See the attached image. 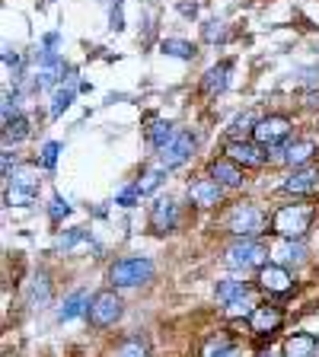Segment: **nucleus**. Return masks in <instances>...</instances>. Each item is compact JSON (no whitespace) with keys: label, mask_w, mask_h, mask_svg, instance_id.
Returning <instances> with one entry per match:
<instances>
[{"label":"nucleus","mask_w":319,"mask_h":357,"mask_svg":"<svg viewBox=\"0 0 319 357\" xmlns=\"http://www.w3.org/2000/svg\"><path fill=\"white\" fill-rule=\"evenodd\" d=\"M265 214H262L255 204H249V201H239V204H233L230 211H227V217H223V227H227V233H233L237 239H255L265 233Z\"/></svg>","instance_id":"nucleus-1"},{"label":"nucleus","mask_w":319,"mask_h":357,"mask_svg":"<svg viewBox=\"0 0 319 357\" xmlns=\"http://www.w3.org/2000/svg\"><path fill=\"white\" fill-rule=\"evenodd\" d=\"M313 223V208L310 204H284L272 217V230L281 239H304V233Z\"/></svg>","instance_id":"nucleus-2"},{"label":"nucleus","mask_w":319,"mask_h":357,"mask_svg":"<svg viewBox=\"0 0 319 357\" xmlns=\"http://www.w3.org/2000/svg\"><path fill=\"white\" fill-rule=\"evenodd\" d=\"M38 185H42V178H38L36 166L16 169L13 176L7 178V195H3V201H7L10 208H29L38 198Z\"/></svg>","instance_id":"nucleus-3"},{"label":"nucleus","mask_w":319,"mask_h":357,"mask_svg":"<svg viewBox=\"0 0 319 357\" xmlns=\"http://www.w3.org/2000/svg\"><path fill=\"white\" fill-rule=\"evenodd\" d=\"M154 278V261L144 255H131V259H119L109 268V281L112 287H138L147 284Z\"/></svg>","instance_id":"nucleus-4"},{"label":"nucleus","mask_w":319,"mask_h":357,"mask_svg":"<svg viewBox=\"0 0 319 357\" xmlns=\"http://www.w3.org/2000/svg\"><path fill=\"white\" fill-rule=\"evenodd\" d=\"M121 312H125V303H121V297L115 290H99V294L89 297V310H87L89 326L109 328L121 319Z\"/></svg>","instance_id":"nucleus-5"},{"label":"nucleus","mask_w":319,"mask_h":357,"mask_svg":"<svg viewBox=\"0 0 319 357\" xmlns=\"http://www.w3.org/2000/svg\"><path fill=\"white\" fill-rule=\"evenodd\" d=\"M253 137H255V144H262L265 150L284 147L290 137V119H284V115H265V119H259Z\"/></svg>","instance_id":"nucleus-6"},{"label":"nucleus","mask_w":319,"mask_h":357,"mask_svg":"<svg viewBox=\"0 0 319 357\" xmlns=\"http://www.w3.org/2000/svg\"><path fill=\"white\" fill-rule=\"evenodd\" d=\"M265 255L268 249L262 243H255V239H237V243L227 249V265L230 268H262L265 265Z\"/></svg>","instance_id":"nucleus-7"},{"label":"nucleus","mask_w":319,"mask_h":357,"mask_svg":"<svg viewBox=\"0 0 319 357\" xmlns=\"http://www.w3.org/2000/svg\"><path fill=\"white\" fill-rule=\"evenodd\" d=\"M192 150H195V134L192 131H179L176 137L160 150V166H166V169H179V166L192 156Z\"/></svg>","instance_id":"nucleus-8"},{"label":"nucleus","mask_w":319,"mask_h":357,"mask_svg":"<svg viewBox=\"0 0 319 357\" xmlns=\"http://www.w3.org/2000/svg\"><path fill=\"white\" fill-rule=\"evenodd\" d=\"M227 160H233L237 166H246V169H259L265 166L268 153L262 144H253V141H230L227 144Z\"/></svg>","instance_id":"nucleus-9"},{"label":"nucleus","mask_w":319,"mask_h":357,"mask_svg":"<svg viewBox=\"0 0 319 357\" xmlns=\"http://www.w3.org/2000/svg\"><path fill=\"white\" fill-rule=\"evenodd\" d=\"M259 287L265 290V294H275V297H281V294H288V290L294 287V278H290V271L284 265H278V261H268V265L259 268Z\"/></svg>","instance_id":"nucleus-10"},{"label":"nucleus","mask_w":319,"mask_h":357,"mask_svg":"<svg viewBox=\"0 0 319 357\" xmlns=\"http://www.w3.org/2000/svg\"><path fill=\"white\" fill-rule=\"evenodd\" d=\"M179 223V208L172 198H156L150 208V230L154 233H172Z\"/></svg>","instance_id":"nucleus-11"},{"label":"nucleus","mask_w":319,"mask_h":357,"mask_svg":"<svg viewBox=\"0 0 319 357\" xmlns=\"http://www.w3.org/2000/svg\"><path fill=\"white\" fill-rule=\"evenodd\" d=\"M188 198H192V204H198V208H217L223 201V185L217 178H198V182L188 185Z\"/></svg>","instance_id":"nucleus-12"},{"label":"nucleus","mask_w":319,"mask_h":357,"mask_svg":"<svg viewBox=\"0 0 319 357\" xmlns=\"http://www.w3.org/2000/svg\"><path fill=\"white\" fill-rule=\"evenodd\" d=\"M313 153H316V144L306 141V137H300V141H288L281 147V153H278V160L288 166H294V169H300V166H306L313 160Z\"/></svg>","instance_id":"nucleus-13"},{"label":"nucleus","mask_w":319,"mask_h":357,"mask_svg":"<svg viewBox=\"0 0 319 357\" xmlns=\"http://www.w3.org/2000/svg\"><path fill=\"white\" fill-rule=\"evenodd\" d=\"M284 192H290V195L319 192V169H313V166H300V169H294L288 176V182H284Z\"/></svg>","instance_id":"nucleus-14"},{"label":"nucleus","mask_w":319,"mask_h":357,"mask_svg":"<svg viewBox=\"0 0 319 357\" xmlns=\"http://www.w3.org/2000/svg\"><path fill=\"white\" fill-rule=\"evenodd\" d=\"M281 319L284 316L278 306H255V310L249 312V328H253L255 335H272V332H278Z\"/></svg>","instance_id":"nucleus-15"},{"label":"nucleus","mask_w":319,"mask_h":357,"mask_svg":"<svg viewBox=\"0 0 319 357\" xmlns=\"http://www.w3.org/2000/svg\"><path fill=\"white\" fill-rule=\"evenodd\" d=\"M316 335L310 332H294L290 338H284L281 344V357H316Z\"/></svg>","instance_id":"nucleus-16"},{"label":"nucleus","mask_w":319,"mask_h":357,"mask_svg":"<svg viewBox=\"0 0 319 357\" xmlns=\"http://www.w3.org/2000/svg\"><path fill=\"white\" fill-rule=\"evenodd\" d=\"M230 70H233L230 61H221V64H214L208 74L201 77V93H208V96H217V93H223V89L230 86Z\"/></svg>","instance_id":"nucleus-17"},{"label":"nucleus","mask_w":319,"mask_h":357,"mask_svg":"<svg viewBox=\"0 0 319 357\" xmlns=\"http://www.w3.org/2000/svg\"><path fill=\"white\" fill-rule=\"evenodd\" d=\"M211 178H217L223 188H239L243 185V172L233 160H214L211 163Z\"/></svg>","instance_id":"nucleus-18"},{"label":"nucleus","mask_w":319,"mask_h":357,"mask_svg":"<svg viewBox=\"0 0 319 357\" xmlns=\"http://www.w3.org/2000/svg\"><path fill=\"white\" fill-rule=\"evenodd\" d=\"M87 310H89L87 290H74V294L64 300V306L58 310V319L61 322H71V319H77V316H87Z\"/></svg>","instance_id":"nucleus-19"},{"label":"nucleus","mask_w":319,"mask_h":357,"mask_svg":"<svg viewBox=\"0 0 319 357\" xmlns=\"http://www.w3.org/2000/svg\"><path fill=\"white\" fill-rule=\"evenodd\" d=\"M176 128L170 125V121H163V119H150V125H147V144L150 147H156V150H163L166 144L176 137Z\"/></svg>","instance_id":"nucleus-20"},{"label":"nucleus","mask_w":319,"mask_h":357,"mask_svg":"<svg viewBox=\"0 0 319 357\" xmlns=\"http://www.w3.org/2000/svg\"><path fill=\"white\" fill-rule=\"evenodd\" d=\"M160 52L170 54V58H179V61H192L195 54H198V48H195L192 42H186V38H163V42H160Z\"/></svg>","instance_id":"nucleus-21"},{"label":"nucleus","mask_w":319,"mask_h":357,"mask_svg":"<svg viewBox=\"0 0 319 357\" xmlns=\"http://www.w3.org/2000/svg\"><path fill=\"white\" fill-rule=\"evenodd\" d=\"M163 178H166V166H154V169H144V176L134 182L138 185V192H141V198L144 195H154L156 188L163 185Z\"/></svg>","instance_id":"nucleus-22"},{"label":"nucleus","mask_w":319,"mask_h":357,"mask_svg":"<svg viewBox=\"0 0 319 357\" xmlns=\"http://www.w3.org/2000/svg\"><path fill=\"white\" fill-rule=\"evenodd\" d=\"M112 357H150V348L144 338H125V342L115 344Z\"/></svg>","instance_id":"nucleus-23"},{"label":"nucleus","mask_w":319,"mask_h":357,"mask_svg":"<svg viewBox=\"0 0 319 357\" xmlns=\"http://www.w3.org/2000/svg\"><path fill=\"white\" fill-rule=\"evenodd\" d=\"M255 125H259V119H255L253 112H243V115H237L230 125V141H246V134H253Z\"/></svg>","instance_id":"nucleus-24"},{"label":"nucleus","mask_w":319,"mask_h":357,"mask_svg":"<svg viewBox=\"0 0 319 357\" xmlns=\"http://www.w3.org/2000/svg\"><path fill=\"white\" fill-rule=\"evenodd\" d=\"M306 249L300 239H284V245L278 249V265H290V261H304Z\"/></svg>","instance_id":"nucleus-25"},{"label":"nucleus","mask_w":319,"mask_h":357,"mask_svg":"<svg viewBox=\"0 0 319 357\" xmlns=\"http://www.w3.org/2000/svg\"><path fill=\"white\" fill-rule=\"evenodd\" d=\"M201 38L208 45H221V42H227L230 38V32H227V22H221V20H208L205 26H201Z\"/></svg>","instance_id":"nucleus-26"},{"label":"nucleus","mask_w":319,"mask_h":357,"mask_svg":"<svg viewBox=\"0 0 319 357\" xmlns=\"http://www.w3.org/2000/svg\"><path fill=\"white\" fill-rule=\"evenodd\" d=\"M3 137H7V141H13V144L26 141V137H29V119L16 115L13 121H7V125H3Z\"/></svg>","instance_id":"nucleus-27"},{"label":"nucleus","mask_w":319,"mask_h":357,"mask_svg":"<svg viewBox=\"0 0 319 357\" xmlns=\"http://www.w3.org/2000/svg\"><path fill=\"white\" fill-rule=\"evenodd\" d=\"M230 338L227 335H211L208 342H205V348H201V357H221L223 351H230Z\"/></svg>","instance_id":"nucleus-28"},{"label":"nucleus","mask_w":319,"mask_h":357,"mask_svg":"<svg viewBox=\"0 0 319 357\" xmlns=\"http://www.w3.org/2000/svg\"><path fill=\"white\" fill-rule=\"evenodd\" d=\"M74 102V89H54V99H52V119H58L61 112L71 109Z\"/></svg>","instance_id":"nucleus-29"},{"label":"nucleus","mask_w":319,"mask_h":357,"mask_svg":"<svg viewBox=\"0 0 319 357\" xmlns=\"http://www.w3.org/2000/svg\"><path fill=\"white\" fill-rule=\"evenodd\" d=\"M58 153H61V144H58V141H48V144L42 147L38 166H42V169H54V163H58Z\"/></svg>","instance_id":"nucleus-30"},{"label":"nucleus","mask_w":319,"mask_h":357,"mask_svg":"<svg viewBox=\"0 0 319 357\" xmlns=\"http://www.w3.org/2000/svg\"><path fill=\"white\" fill-rule=\"evenodd\" d=\"M67 214H71V204H67L61 195H52V204H48V217H52L54 223H61Z\"/></svg>","instance_id":"nucleus-31"},{"label":"nucleus","mask_w":319,"mask_h":357,"mask_svg":"<svg viewBox=\"0 0 319 357\" xmlns=\"http://www.w3.org/2000/svg\"><path fill=\"white\" fill-rule=\"evenodd\" d=\"M16 115H20V93H7L3 96V125L13 121Z\"/></svg>","instance_id":"nucleus-32"},{"label":"nucleus","mask_w":319,"mask_h":357,"mask_svg":"<svg viewBox=\"0 0 319 357\" xmlns=\"http://www.w3.org/2000/svg\"><path fill=\"white\" fill-rule=\"evenodd\" d=\"M138 198H141L138 185H128V188H121V192L115 195V204H121V208H134V204H138Z\"/></svg>","instance_id":"nucleus-33"},{"label":"nucleus","mask_w":319,"mask_h":357,"mask_svg":"<svg viewBox=\"0 0 319 357\" xmlns=\"http://www.w3.org/2000/svg\"><path fill=\"white\" fill-rule=\"evenodd\" d=\"M29 300L32 303H48V281L45 278H36V284L29 290Z\"/></svg>","instance_id":"nucleus-34"},{"label":"nucleus","mask_w":319,"mask_h":357,"mask_svg":"<svg viewBox=\"0 0 319 357\" xmlns=\"http://www.w3.org/2000/svg\"><path fill=\"white\" fill-rule=\"evenodd\" d=\"M109 22H112V29H115V32L125 29V16H121V0H115V3H112V10H109Z\"/></svg>","instance_id":"nucleus-35"},{"label":"nucleus","mask_w":319,"mask_h":357,"mask_svg":"<svg viewBox=\"0 0 319 357\" xmlns=\"http://www.w3.org/2000/svg\"><path fill=\"white\" fill-rule=\"evenodd\" d=\"M176 10H179V16L195 20L198 16V0H176Z\"/></svg>","instance_id":"nucleus-36"},{"label":"nucleus","mask_w":319,"mask_h":357,"mask_svg":"<svg viewBox=\"0 0 319 357\" xmlns=\"http://www.w3.org/2000/svg\"><path fill=\"white\" fill-rule=\"evenodd\" d=\"M80 239H87V236H83V230H71V233H64V236L58 239V249H74Z\"/></svg>","instance_id":"nucleus-37"},{"label":"nucleus","mask_w":319,"mask_h":357,"mask_svg":"<svg viewBox=\"0 0 319 357\" xmlns=\"http://www.w3.org/2000/svg\"><path fill=\"white\" fill-rule=\"evenodd\" d=\"M304 109L319 112V89H310V93H304Z\"/></svg>","instance_id":"nucleus-38"},{"label":"nucleus","mask_w":319,"mask_h":357,"mask_svg":"<svg viewBox=\"0 0 319 357\" xmlns=\"http://www.w3.org/2000/svg\"><path fill=\"white\" fill-rule=\"evenodd\" d=\"M13 153H10V150H3V178H10L13 176Z\"/></svg>","instance_id":"nucleus-39"},{"label":"nucleus","mask_w":319,"mask_h":357,"mask_svg":"<svg viewBox=\"0 0 319 357\" xmlns=\"http://www.w3.org/2000/svg\"><path fill=\"white\" fill-rule=\"evenodd\" d=\"M3 64H7V67H20V54H16L13 48H3Z\"/></svg>","instance_id":"nucleus-40"},{"label":"nucleus","mask_w":319,"mask_h":357,"mask_svg":"<svg viewBox=\"0 0 319 357\" xmlns=\"http://www.w3.org/2000/svg\"><path fill=\"white\" fill-rule=\"evenodd\" d=\"M58 42H61L58 32H48V36H45V52H54V48H58Z\"/></svg>","instance_id":"nucleus-41"},{"label":"nucleus","mask_w":319,"mask_h":357,"mask_svg":"<svg viewBox=\"0 0 319 357\" xmlns=\"http://www.w3.org/2000/svg\"><path fill=\"white\" fill-rule=\"evenodd\" d=\"M221 357H239V351H237V348H230V351H223Z\"/></svg>","instance_id":"nucleus-42"},{"label":"nucleus","mask_w":319,"mask_h":357,"mask_svg":"<svg viewBox=\"0 0 319 357\" xmlns=\"http://www.w3.org/2000/svg\"><path fill=\"white\" fill-rule=\"evenodd\" d=\"M7 357H13V354H7Z\"/></svg>","instance_id":"nucleus-43"}]
</instances>
